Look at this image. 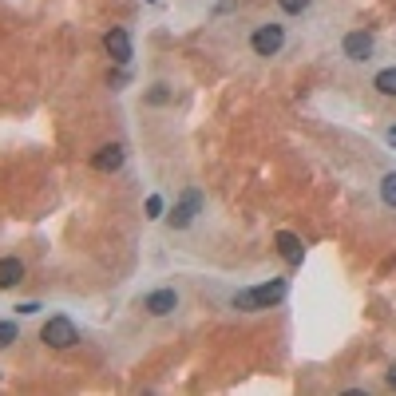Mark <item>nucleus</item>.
Here are the masks:
<instances>
[{
    "label": "nucleus",
    "mask_w": 396,
    "mask_h": 396,
    "mask_svg": "<svg viewBox=\"0 0 396 396\" xmlns=\"http://www.w3.org/2000/svg\"><path fill=\"white\" fill-rule=\"evenodd\" d=\"M285 293H289V282L285 278H269L262 285H250V289H238L230 305H234L238 313H262V309H273V305H282Z\"/></svg>",
    "instance_id": "obj_1"
},
{
    "label": "nucleus",
    "mask_w": 396,
    "mask_h": 396,
    "mask_svg": "<svg viewBox=\"0 0 396 396\" xmlns=\"http://www.w3.org/2000/svg\"><path fill=\"white\" fill-rule=\"evenodd\" d=\"M40 341L48 348H72V345H79V325L67 313H56L40 325Z\"/></svg>",
    "instance_id": "obj_2"
},
{
    "label": "nucleus",
    "mask_w": 396,
    "mask_h": 396,
    "mask_svg": "<svg viewBox=\"0 0 396 396\" xmlns=\"http://www.w3.org/2000/svg\"><path fill=\"white\" fill-rule=\"evenodd\" d=\"M198 214H202V190H198V187H187L178 198H174L167 222H171L174 230H187V226L198 218Z\"/></svg>",
    "instance_id": "obj_3"
},
{
    "label": "nucleus",
    "mask_w": 396,
    "mask_h": 396,
    "mask_svg": "<svg viewBox=\"0 0 396 396\" xmlns=\"http://www.w3.org/2000/svg\"><path fill=\"white\" fill-rule=\"evenodd\" d=\"M178 289L171 285H163V289H151V293H143V313L147 317H171L178 309Z\"/></svg>",
    "instance_id": "obj_4"
},
{
    "label": "nucleus",
    "mask_w": 396,
    "mask_h": 396,
    "mask_svg": "<svg viewBox=\"0 0 396 396\" xmlns=\"http://www.w3.org/2000/svg\"><path fill=\"white\" fill-rule=\"evenodd\" d=\"M282 44H285V28H282V24H262V28L250 36L253 56H278Z\"/></svg>",
    "instance_id": "obj_5"
},
{
    "label": "nucleus",
    "mask_w": 396,
    "mask_h": 396,
    "mask_svg": "<svg viewBox=\"0 0 396 396\" xmlns=\"http://www.w3.org/2000/svg\"><path fill=\"white\" fill-rule=\"evenodd\" d=\"M103 52H107V56L119 63V67H127V63H131V56H135V48H131V36H127V28H111L107 36H103Z\"/></svg>",
    "instance_id": "obj_6"
},
{
    "label": "nucleus",
    "mask_w": 396,
    "mask_h": 396,
    "mask_svg": "<svg viewBox=\"0 0 396 396\" xmlns=\"http://www.w3.org/2000/svg\"><path fill=\"white\" fill-rule=\"evenodd\" d=\"M127 163V151H123V143H103L99 151L92 155V167L99 174H115L119 167Z\"/></svg>",
    "instance_id": "obj_7"
},
{
    "label": "nucleus",
    "mask_w": 396,
    "mask_h": 396,
    "mask_svg": "<svg viewBox=\"0 0 396 396\" xmlns=\"http://www.w3.org/2000/svg\"><path fill=\"white\" fill-rule=\"evenodd\" d=\"M341 52H345L353 63L373 60V36H368V32H348L345 40H341Z\"/></svg>",
    "instance_id": "obj_8"
},
{
    "label": "nucleus",
    "mask_w": 396,
    "mask_h": 396,
    "mask_svg": "<svg viewBox=\"0 0 396 396\" xmlns=\"http://www.w3.org/2000/svg\"><path fill=\"white\" fill-rule=\"evenodd\" d=\"M278 253L285 258V266H301L305 262V246H301V238L293 234V230H278Z\"/></svg>",
    "instance_id": "obj_9"
},
{
    "label": "nucleus",
    "mask_w": 396,
    "mask_h": 396,
    "mask_svg": "<svg viewBox=\"0 0 396 396\" xmlns=\"http://www.w3.org/2000/svg\"><path fill=\"white\" fill-rule=\"evenodd\" d=\"M24 262L20 258H0V289H16V285L24 282Z\"/></svg>",
    "instance_id": "obj_10"
},
{
    "label": "nucleus",
    "mask_w": 396,
    "mask_h": 396,
    "mask_svg": "<svg viewBox=\"0 0 396 396\" xmlns=\"http://www.w3.org/2000/svg\"><path fill=\"white\" fill-rule=\"evenodd\" d=\"M373 87H377L380 95H388V99H396V67H384V72H377V79H373Z\"/></svg>",
    "instance_id": "obj_11"
},
{
    "label": "nucleus",
    "mask_w": 396,
    "mask_h": 396,
    "mask_svg": "<svg viewBox=\"0 0 396 396\" xmlns=\"http://www.w3.org/2000/svg\"><path fill=\"white\" fill-rule=\"evenodd\" d=\"M380 202L388 206V210H396V171H388L380 178Z\"/></svg>",
    "instance_id": "obj_12"
},
{
    "label": "nucleus",
    "mask_w": 396,
    "mask_h": 396,
    "mask_svg": "<svg viewBox=\"0 0 396 396\" xmlns=\"http://www.w3.org/2000/svg\"><path fill=\"white\" fill-rule=\"evenodd\" d=\"M20 341V325L16 321H0V348H12Z\"/></svg>",
    "instance_id": "obj_13"
},
{
    "label": "nucleus",
    "mask_w": 396,
    "mask_h": 396,
    "mask_svg": "<svg viewBox=\"0 0 396 396\" xmlns=\"http://www.w3.org/2000/svg\"><path fill=\"white\" fill-rule=\"evenodd\" d=\"M147 103H151V107H163V103H171V87H167V83H155V87L147 92Z\"/></svg>",
    "instance_id": "obj_14"
},
{
    "label": "nucleus",
    "mask_w": 396,
    "mask_h": 396,
    "mask_svg": "<svg viewBox=\"0 0 396 396\" xmlns=\"http://www.w3.org/2000/svg\"><path fill=\"white\" fill-rule=\"evenodd\" d=\"M143 210H147V218H151V222H155V218H163V214H167V198H163V194H151Z\"/></svg>",
    "instance_id": "obj_15"
},
{
    "label": "nucleus",
    "mask_w": 396,
    "mask_h": 396,
    "mask_svg": "<svg viewBox=\"0 0 396 396\" xmlns=\"http://www.w3.org/2000/svg\"><path fill=\"white\" fill-rule=\"evenodd\" d=\"M309 4H313V0H278V8H282V12H289V16H301Z\"/></svg>",
    "instance_id": "obj_16"
},
{
    "label": "nucleus",
    "mask_w": 396,
    "mask_h": 396,
    "mask_svg": "<svg viewBox=\"0 0 396 396\" xmlns=\"http://www.w3.org/2000/svg\"><path fill=\"white\" fill-rule=\"evenodd\" d=\"M16 313H20V317H32V313H40V301H24V305H16Z\"/></svg>",
    "instance_id": "obj_17"
},
{
    "label": "nucleus",
    "mask_w": 396,
    "mask_h": 396,
    "mask_svg": "<svg viewBox=\"0 0 396 396\" xmlns=\"http://www.w3.org/2000/svg\"><path fill=\"white\" fill-rule=\"evenodd\" d=\"M384 139H388V147H396V127H388V131H384Z\"/></svg>",
    "instance_id": "obj_18"
},
{
    "label": "nucleus",
    "mask_w": 396,
    "mask_h": 396,
    "mask_svg": "<svg viewBox=\"0 0 396 396\" xmlns=\"http://www.w3.org/2000/svg\"><path fill=\"white\" fill-rule=\"evenodd\" d=\"M388 388H396V364L388 368Z\"/></svg>",
    "instance_id": "obj_19"
},
{
    "label": "nucleus",
    "mask_w": 396,
    "mask_h": 396,
    "mask_svg": "<svg viewBox=\"0 0 396 396\" xmlns=\"http://www.w3.org/2000/svg\"><path fill=\"white\" fill-rule=\"evenodd\" d=\"M147 4H158V0H147Z\"/></svg>",
    "instance_id": "obj_20"
}]
</instances>
